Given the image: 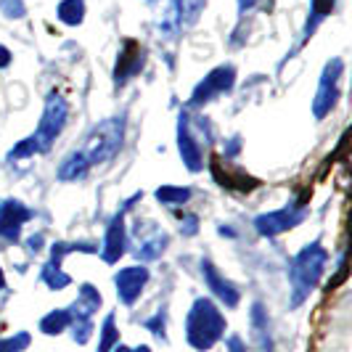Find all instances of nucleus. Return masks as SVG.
Here are the masks:
<instances>
[{
  "mask_svg": "<svg viewBox=\"0 0 352 352\" xmlns=\"http://www.w3.org/2000/svg\"><path fill=\"white\" fill-rule=\"evenodd\" d=\"M6 289V276H3V270H0V292Z\"/></svg>",
  "mask_w": 352,
  "mask_h": 352,
  "instance_id": "31",
  "label": "nucleus"
},
{
  "mask_svg": "<svg viewBox=\"0 0 352 352\" xmlns=\"http://www.w3.org/2000/svg\"><path fill=\"white\" fill-rule=\"evenodd\" d=\"M329 263V252L320 241H313L292 260L289 267V283H292V307H300L310 297V292L318 286L323 267Z\"/></svg>",
  "mask_w": 352,
  "mask_h": 352,
  "instance_id": "1",
  "label": "nucleus"
},
{
  "mask_svg": "<svg viewBox=\"0 0 352 352\" xmlns=\"http://www.w3.org/2000/svg\"><path fill=\"white\" fill-rule=\"evenodd\" d=\"M122 138H124L122 120H106V122L96 124L90 130V135L80 146V151H82V157L88 159L90 167H96V164H104L111 157H117V151L122 148Z\"/></svg>",
  "mask_w": 352,
  "mask_h": 352,
  "instance_id": "3",
  "label": "nucleus"
},
{
  "mask_svg": "<svg viewBox=\"0 0 352 352\" xmlns=\"http://www.w3.org/2000/svg\"><path fill=\"white\" fill-rule=\"evenodd\" d=\"M27 347H30V334L27 331H19L16 336L0 339V352H24Z\"/></svg>",
  "mask_w": 352,
  "mask_h": 352,
  "instance_id": "23",
  "label": "nucleus"
},
{
  "mask_svg": "<svg viewBox=\"0 0 352 352\" xmlns=\"http://www.w3.org/2000/svg\"><path fill=\"white\" fill-rule=\"evenodd\" d=\"M30 217H32V210H27L21 201H16V199L3 201V204H0V239L16 244L19 230H21V226H24Z\"/></svg>",
  "mask_w": 352,
  "mask_h": 352,
  "instance_id": "10",
  "label": "nucleus"
},
{
  "mask_svg": "<svg viewBox=\"0 0 352 352\" xmlns=\"http://www.w3.org/2000/svg\"><path fill=\"white\" fill-rule=\"evenodd\" d=\"M0 11L8 19H21L27 14V6L21 0H0Z\"/></svg>",
  "mask_w": 352,
  "mask_h": 352,
  "instance_id": "26",
  "label": "nucleus"
},
{
  "mask_svg": "<svg viewBox=\"0 0 352 352\" xmlns=\"http://www.w3.org/2000/svg\"><path fill=\"white\" fill-rule=\"evenodd\" d=\"M201 11H204V0H175L170 19H173L175 30H188L191 24H196Z\"/></svg>",
  "mask_w": 352,
  "mask_h": 352,
  "instance_id": "16",
  "label": "nucleus"
},
{
  "mask_svg": "<svg viewBox=\"0 0 352 352\" xmlns=\"http://www.w3.org/2000/svg\"><path fill=\"white\" fill-rule=\"evenodd\" d=\"M201 276H204V281L210 286V292L217 297V300L223 302L226 307H236L239 302H241V294H239V289L233 286V283L210 263V260H201Z\"/></svg>",
  "mask_w": 352,
  "mask_h": 352,
  "instance_id": "11",
  "label": "nucleus"
},
{
  "mask_svg": "<svg viewBox=\"0 0 352 352\" xmlns=\"http://www.w3.org/2000/svg\"><path fill=\"white\" fill-rule=\"evenodd\" d=\"M11 64V51L6 45H0V69H6Z\"/></svg>",
  "mask_w": 352,
  "mask_h": 352,
  "instance_id": "28",
  "label": "nucleus"
},
{
  "mask_svg": "<svg viewBox=\"0 0 352 352\" xmlns=\"http://www.w3.org/2000/svg\"><path fill=\"white\" fill-rule=\"evenodd\" d=\"M157 199L167 207H180L191 199V188H180V186H162L157 188Z\"/></svg>",
  "mask_w": 352,
  "mask_h": 352,
  "instance_id": "20",
  "label": "nucleus"
},
{
  "mask_svg": "<svg viewBox=\"0 0 352 352\" xmlns=\"http://www.w3.org/2000/svg\"><path fill=\"white\" fill-rule=\"evenodd\" d=\"M67 114H69V109L64 104V98L51 93L48 101H45V111H43L40 127H37L35 135H32L37 141V146H40V151H48L53 143H56V138L61 135V130L67 124Z\"/></svg>",
  "mask_w": 352,
  "mask_h": 352,
  "instance_id": "4",
  "label": "nucleus"
},
{
  "mask_svg": "<svg viewBox=\"0 0 352 352\" xmlns=\"http://www.w3.org/2000/svg\"><path fill=\"white\" fill-rule=\"evenodd\" d=\"M143 69V51L135 43H127L117 58V72H114V80L117 85H124L130 77H135Z\"/></svg>",
  "mask_w": 352,
  "mask_h": 352,
  "instance_id": "14",
  "label": "nucleus"
},
{
  "mask_svg": "<svg viewBox=\"0 0 352 352\" xmlns=\"http://www.w3.org/2000/svg\"><path fill=\"white\" fill-rule=\"evenodd\" d=\"M127 249V230H124V210L120 214L111 217V223L106 226V236H104V247H101V257L104 263L114 265Z\"/></svg>",
  "mask_w": 352,
  "mask_h": 352,
  "instance_id": "12",
  "label": "nucleus"
},
{
  "mask_svg": "<svg viewBox=\"0 0 352 352\" xmlns=\"http://www.w3.org/2000/svg\"><path fill=\"white\" fill-rule=\"evenodd\" d=\"M228 350L230 352H247V344L241 342V336H230V339H228Z\"/></svg>",
  "mask_w": 352,
  "mask_h": 352,
  "instance_id": "27",
  "label": "nucleus"
},
{
  "mask_svg": "<svg viewBox=\"0 0 352 352\" xmlns=\"http://www.w3.org/2000/svg\"><path fill=\"white\" fill-rule=\"evenodd\" d=\"M344 72V64L342 58H331L326 64V69L320 74V82H318V93H316V101H313V114L316 120H323L326 114H331V109L339 101V77Z\"/></svg>",
  "mask_w": 352,
  "mask_h": 352,
  "instance_id": "6",
  "label": "nucleus"
},
{
  "mask_svg": "<svg viewBox=\"0 0 352 352\" xmlns=\"http://www.w3.org/2000/svg\"><path fill=\"white\" fill-rule=\"evenodd\" d=\"M146 283H148V267L146 265H130V267H122L114 276L117 297H120V302H122L124 307H133L138 302Z\"/></svg>",
  "mask_w": 352,
  "mask_h": 352,
  "instance_id": "8",
  "label": "nucleus"
},
{
  "mask_svg": "<svg viewBox=\"0 0 352 352\" xmlns=\"http://www.w3.org/2000/svg\"><path fill=\"white\" fill-rule=\"evenodd\" d=\"M267 313L260 302L252 305V336H254V344L257 352H276L273 350V336H270V326H267Z\"/></svg>",
  "mask_w": 352,
  "mask_h": 352,
  "instance_id": "15",
  "label": "nucleus"
},
{
  "mask_svg": "<svg viewBox=\"0 0 352 352\" xmlns=\"http://www.w3.org/2000/svg\"><path fill=\"white\" fill-rule=\"evenodd\" d=\"M334 3L336 0H310V19H313V21H307L305 35H310V32L316 30L318 21H323V16H329V14L334 11Z\"/></svg>",
  "mask_w": 352,
  "mask_h": 352,
  "instance_id": "22",
  "label": "nucleus"
},
{
  "mask_svg": "<svg viewBox=\"0 0 352 352\" xmlns=\"http://www.w3.org/2000/svg\"><path fill=\"white\" fill-rule=\"evenodd\" d=\"M101 302H104L101 300V292L96 286H90V283H82L77 300L69 307V318L72 320H93V316L101 307Z\"/></svg>",
  "mask_w": 352,
  "mask_h": 352,
  "instance_id": "13",
  "label": "nucleus"
},
{
  "mask_svg": "<svg viewBox=\"0 0 352 352\" xmlns=\"http://www.w3.org/2000/svg\"><path fill=\"white\" fill-rule=\"evenodd\" d=\"M233 82H236V67H233V64L214 67V69L194 88L188 104L191 106L210 104L212 98H217V96H223V93H230V90H233Z\"/></svg>",
  "mask_w": 352,
  "mask_h": 352,
  "instance_id": "7",
  "label": "nucleus"
},
{
  "mask_svg": "<svg viewBox=\"0 0 352 352\" xmlns=\"http://www.w3.org/2000/svg\"><path fill=\"white\" fill-rule=\"evenodd\" d=\"M56 14H58V19L64 24L74 27V24H80L85 19V0H61L58 8H56Z\"/></svg>",
  "mask_w": 352,
  "mask_h": 352,
  "instance_id": "19",
  "label": "nucleus"
},
{
  "mask_svg": "<svg viewBox=\"0 0 352 352\" xmlns=\"http://www.w3.org/2000/svg\"><path fill=\"white\" fill-rule=\"evenodd\" d=\"M111 352H151V350H148L146 344H143V347H124V344H117Z\"/></svg>",
  "mask_w": 352,
  "mask_h": 352,
  "instance_id": "29",
  "label": "nucleus"
},
{
  "mask_svg": "<svg viewBox=\"0 0 352 352\" xmlns=\"http://www.w3.org/2000/svg\"><path fill=\"white\" fill-rule=\"evenodd\" d=\"M72 323L69 318V310H53L48 316L40 320V331L48 336H58L61 331H67Z\"/></svg>",
  "mask_w": 352,
  "mask_h": 352,
  "instance_id": "18",
  "label": "nucleus"
},
{
  "mask_svg": "<svg viewBox=\"0 0 352 352\" xmlns=\"http://www.w3.org/2000/svg\"><path fill=\"white\" fill-rule=\"evenodd\" d=\"M90 164L88 159L82 157V151L77 148V151H72L64 157V162L58 164V170H56V177L58 180H64V183H69V180H82V177L88 175Z\"/></svg>",
  "mask_w": 352,
  "mask_h": 352,
  "instance_id": "17",
  "label": "nucleus"
},
{
  "mask_svg": "<svg viewBox=\"0 0 352 352\" xmlns=\"http://www.w3.org/2000/svg\"><path fill=\"white\" fill-rule=\"evenodd\" d=\"M177 146H180V157L186 162V167L191 173H199L204 167V146L201 141L191 133V122H188V111L180 114L177 122Z\"/></svg>",
  "mask_w": 352,
  "mask_h": 352,
  "instance_id": "9",
  "label": "nucleus"
},
{
  "mask_svg": "<svg viewBox=\"0 0 352 352\" xmlns=\"http://www.w3.org/2000/svg\"><path fill=\"white\" fill-rule=\"evenodd\" d=\"M307 217V210L302 201H289L286 207L276 212H265L254 217V228L260 230V236H281L286 230H292L294 226H300Z\"/></svg>",
  "mask_w": 352,
  "mask_h": 352,
  "instance_id": "5",
  "label": "nucleus"
},
{
  "mask_svg": "<svg viewBox=\"0 0 352 352\" xmlns=\"http://www.w3.org/2000/svg\"><path fill=\"white\" fill-rule=\"evenodd\" d=\"M254 3H257V0H239V8H241V11H247V8H252Z\"/></svg>",
  "mask_w": 352,
  "mask_h": 352,
  "instance_id": "30",
  "label": "nucleus"
},
{
  "mask_svg": "<svg viewBox=\"0 0 352 352\" xmlns=\"http://www.w3.org/2000/svg\"><path fill=\"white\" fill-rule=\"evenodd\" d=\"M226 334V318L217 310V305L207 297H199L186 318V339L194 350L204 352L214 347Z\"/></svg>",
  "mask_w": 352,
  "mask_h": 352,
  "instance_id": "2",
  "label": "nucleus"
},
{
  "mask_svg": "<svg viewBox=\"0 0 352 352\" xmlns=\"http://www.w3.org/2000/svg\"><path fill=\"white\" fill-rule=\"evenodd\" d=\"M164 320H167V316H164V310H159L157 316L148 318V320H146L143 326H146V329H148L151 334L157 336V339H164V336H167V329H164Z\"/></svg>",
  "mask_w": 352,
  "mask_h": 352,
  "instance_id": "25",
  "label": "nucleus"
},
{
  "mask_svg": "<svg viewBox=\"0 0 352 352\" xmlns=\"http://www.w3.org/2000/svg\"><path fill=\"white\" fill-rule=\"evenodd\" d=\"M117 344H120V331H117L114 316H106L104 329H101V339H98V352H111Z\"/></svg>",
  "mask_w": 352,
  "mask_h": 352,
  "instance_id": "21",
  "label": "nucleus"
},
{
  "mask_svg": "<svg viewBox=\"0 0 352 352\" xmlns=\"http://www.w3.org/2000/svg\"><path fill=\"white\" fill-rule=\"evenodd\" d=\"M69 329H72L74 342H77V344H85L90 339V334H93V320H72Z\"/></svg>",
  "mask_w": 352,
  "mask_h": 352,
  "instance_id": "24",
  "label": "nucleus"
}]
</instances>
